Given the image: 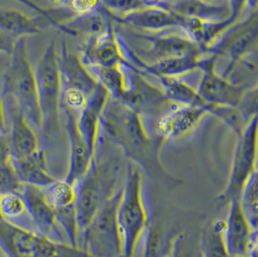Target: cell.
I'll list each match as a JSON object with an SVG mask.
<instances>
[{
    "instance_id": "cell-30",
    "label": "cell",
    "mask_w": 258,
    "mask_h": 257,
    "mask_svg": "<svg viewBox=\"0 0 258 257\" xmlns=\"http://www.w3.org/2000/svg\"><path fill=\"white\" fill-rule=\"evenodd\" d=\"M45 190L53 209L76 203V185H72L65 180H56L49 187H46Z\"/></svg>"
},
{
    "instance_id": "cell-23",
    "label": "cell",
    "mask_w": 258,
    "mask_h": 257,
    "mask_svg": "<svg viewBox=\"0 0 258 257\" xmlns=\"http://www.w3.org/2000/svg\"><path fill=\"white\" fill-rule=\"evenodd\" d=\"M168 8L183 18H195L206 22H222L229 18L228 3H214L208 0H179Z\"/></svg>"
},
{
    "instance_id": "cell-22",
    "label": "cell",
    "mask_w": 258,
    "mask_h": 257,
    "mask_svg": "<svg viewBox=\"0 0 258 257\" xmlns=\"http://www.w3.org/2000/svg\"><path fill=\"white\" fill-rule=\"evenodd\" d=\"M11 162L24 185L46 188L56 181L49 172L47 154L42 149L25 158L11 159Z\"/></svg>"
},
{
    "instance_id": "cell-16",
    "label": "cell",
    "mask_w": 258,
    "mask_h": 257,
    "mask_svg": "<svg viewBox=\"0 0 258 257\" xmlns=\"http://www.w3.org/2000/svg\"><path fill=\"white\" fill-rule=\"evenodd\" d=\"M136 35L150 44V47L143 51L141 56L139 55V57L146 64H152L165 59L183 56L188 53L201 50L200 47L187 35L159 33Z\"/></svg>"
},
{
    "instance_id": "cell-29",
    "label": "cell",
    "mask_w": 258,
    "mask_h": 257,
    "mask_svg": "<svg viewBox=\"0 0 258 257\" xmlns=\"http://www.w3.org/2000/svg\"><path fill=\"white\" fill-rule=\"evenodd\" d=\"M209 114L219 118L239 137L247 125V122L237 106L230 105H206Z\"/></svg>"
},
{
    "instance_id": "cell-24",
    "label": "cell",
    "mask_w": 258,
    "mask_h": 257,
    "mask_svg": "<svg viewBox=\"0 0 258 257\" xmlns=\"http://www.w3.org/2000/svg\"><path fill=\"white\" fill-rule=\"evenodd\" d=\"M42 24L39 19L15 8L0 7V31L13 38H26L41 31Z\"/></svg>"
},
{
    "instance_id": "cell-45",
    "label": "cell",
    "mask_w": 258,
    "mask_h": 257,
    "mask_svg": "<svg viewBox=\"0 0 258 257\" xmlns=\"http://www.w3.org/2000/svg\"><path fill=\"white\" fill-rule=\"evenodd\" d=\"M200 257H201V256H200Z\"/></svg>"
},
{
    "instance_id": "cell-18",
    "label": "cell",
    "mask_w": 258,
    "mask_h": 257,
    "mask_svg": "<svg viewBox=\"0 0 258 257\" xmlns=\"http://www.w3.org/2000/svg\"><path fill=\"white\" fill-rule=\"evenodd\" d=\"M21 194L25 202L26 213L39 229V233L52 239L51 235L59 232V225L45 188L24 185Z\"/></svg>"
},
{
    "instance_id": "cell-3",
    "label": "cell",
    "mask_w": 258,
    "mask_h": 257,
    "mask_svg": "<svg viewBox=\"0 0 258 257\" xmlns=\"http://www.w3.org/2000/svg\"><path fill=\"white\" fill-rule=\"evenodd\" d=\"M117 220L123 240L124 257H134L145 233L149 219L143 200L142 177L140 169L130 164L118 205Z\"/></svg>"
},
{
    "instance_id": "cell-40",
    "label": "cell",
    "mask_w": 258,
    "mask_h": 257,
    "mask_svg": "<svg viewBox=\"0 0 258 257\" xmlns=\"http://www.w3.org/2000/svg\"><path fill=\"white\" fill-rule=\"evenodd\" d=\"M230 257H249V256H245V255H240V256H230Z\"/></svg>"
},
{
    "instance_id": "cell-20",
    "label": "cell",
    "mask_w": 258,
    "mask_h": 257,
    "mask_svg": "<svg viewBox=\"0 0 258 257\" xmlns=\"http://www.w3.org/2000/svg\"><path fill=\"white\" fill-rule=\"evenodd\" d=\"M59 62L63 88L71 87L80 89L90 96L99 82L82 63L81 57L73 54L66 44L62 45Z\"/></svg>"
},
{
    "instance_id": "cell-41",
    "label": "cell",
    "mask_w": 258,
    "mask_h": 257,
    "mask_svg": "<svg viewBox=\"0 0 258 257\" xmlns=\"http://www.w3.org/2000/svg\"><path fill=\"white\" fill-rule=\"evenodd\" d=\"M0 197H1V194H0ZM0 219H2V218H1V217H0Z\"/></svg>"
},
{
    "instance_id": "cell-31",
    "label": "cell",
    "mask_w": 258,
    "mask_h": 257,
    "mask_svg": "<svg viewBox=\"0 0 258 257\" xmlns=\"http://www.w3.org/2000/svg\"><path fill=\"white\" fill-rule=\"evenodd\" d=\"M102 7L109 13H118L120 16L136 12L151 6H166L161 0H101Z\"/></svg>"
},
{
    "instance_id": "cell-12",
    "label": "cell",
    "mask_w": 258,
    "mask_h": 257,
    "mask_svg": "<svg viewBox=\"0 0 258 257\" xmlns=\"http://www.w3.org/2000/svg\"><path fill=\"white\" fill-rule=\"evenodd\" d=\"M206 105H175L157 120L156 136L164 142L176 141L188 136L209 114Z\"/></svg>"
},
{
    "instance_id": "cell-42",
    "label": "cell",
    "mask_w": 258,
    "mask_h": 257,
    "mask_svg": "<svg viewBox=\"0 0 258 257\" xmlns=\"http://www.w3.org/2000/svg\"><path fill=\"white\" fill-rule=\"evenodd\" d=\"M187 257H192V256H191V255H188V256H187Z\"/></svg>"
},
{
    "instance_id": "cell-36",
    "label": "cell",
    "mask_w": 258,
    "mask_h": 257,
    "mask_svg": "<svg viewBox=\"0 0 258 257\" xmlns=\"http://www.w3.org/2000/svg\"><path fill=\"white\" fill-rule=\"evenodd\" d=\"M12 159V149L10 139L5 135H0V165L10 162Z\"/></svg>"
},
{
    "instance_id": "cell-44",
    "label": "cell",
    "mask_w": 258,
    "mask_h": 257,
    "mask_svg": "<svg viewBox=\"0 0 258 257\" xmlns=\"http://www.w3.org/2000/svg\"><path fill=\"white\" fill-rule=\"evenodd\" d=\"M134 257H137V256H136V255H135V256H134ZM140 257H142V256H140Z\"/></svg>"
},
{
    "instance_id": "cell-14",
    "label": "cell",
    "mask_w": 258,
    "mask_h": 257,
    "mask_svg": "<svg viewBox=\"0 0 258 257\" xmlns=\"http://www.w3.org/2000/svg\"><path fill=\"white\" fill-rule=\"evenodd\" d=\"M111 97L106 87L98 83L94 91L88 97L87 103L79 113L78 127L90 152L96 157L101 134V124L106 106Z\"/></svg>"
},
{
    "instance_id": "cell-33",
    "label": "cell",
    "mask_w": 258,
    "mask_h": 257,
    "mask_svg": "<svg viewBox=\"0 0 258 257\" xmlns=\"http://www.w3.org/2000/svg\"><path fill=\"white\" fill-rule=\"evenodd\" d=\"M24 184L18 175L12 162L0 165V194L21 192Z\"/></svg>"
},
{
    "instance_id": "cell-32",
    "label": "cell",
    "mask_w": 258,
    "mask_h": 257,
    "mask_svg": "<svg viewBox=\"0 0 258 257\" xmlns=\"http://www.w3.org/2000/svg\"><path fill=\"white\" fill-rule=\"evenodd\" d=\"M25 213V202L21 192H8L1 195L0 217L2 219L10 221L22 217Z\"/></svg>"
},
{
    "instance_id": "cell-39",
    "label": "cell",
    "mask_w": 258,
    "mask_h": 257,
    "mask_svg": "<svg viewBox=\"0 0 258 257\" xmlns=\"http://www.w3.org/2000/svg\"><path fill=\"white\" fill-rule=\"evenodd\" d=\"M161 1H162L164 4H166V5H167V3H166V1H167V0H161Z\"/></svg>"
},
{
    "instance_id": "cell-9",
    "label": "cell",
    "mask_w": 258,
    "mask_h": 257,
    "mask_svg": "<svg viewBox=\"0 0 258 257\" xmlns=\"http://www.w3.org/2000/svg\"><path fill=\"white\" fill-rule=\"evenodd\" d=\"M218 57L205 51L200 59L199 70L202 71L198 93L206 105L237 106L246 90L224 77L217 69Z\"/></svg>"
},
{
    "instance_id": "cell-10",
    "label": "cell",
    "mask_w": 258,
    "mask_h": 257,
    "mask_svg": "<svg viewBox=\"0 0 258 257\" xmlns=\"http://www.w3.org/2000/svg\"><path fill=\"white\" fill-rule=\"evenodd\" d=\"M257 38V13L254 12L244 22L237 23L226 30L206 51L217 57L228 58L229 63L223 73L239 60L256 51Z\"/></svg>"
},
{
    "instance_id": "cell-34",
    "label": "cell",
    "mask_w": 258,
    "mask_h": 257,
    "mask_svg": "<svg viewBox=\"0 0 258 257\" xmlns=\"http://www.w3.org/2000/svg\"><path fill=\"white\" fill-rule=\"evenodd\" d=\"M237 107L247 123L257 116V86L246 90Z\"/></svg>"
},
{
    "instance_id": "cell-21",
    "label": "cell",
    "mask_w": 258,
    "mask_h": 257,
    "mask_svg": "<svg viewBox=\"0 0 258 257\" xmlns=\"http://www.w3.org/2000/svg\"><path fill=\"white\" fill-rule=\"evenodd\" d=\"M9 103L12 116V131L9 138L12 159H22L31 156L41 149L34 127L17 105L11 101H9Z\"/></svg>"
},
{
    "instance_id": "cell-5",
    "label": "cell",
    "mask_w": 258,
    "mask_h": 257,
    "mask_svg": "<svg viewBox=\"0 0 258 257\" xmlns=\"http://www.w3.org/2000/svg\"><path fill=\"white\" fill-rule=\"evenodd\" d=\"M122 188L107 199L92 222L82 232L83 249L92 257H124L117 220Z\"/></svg>"
},
{
    "instance_id": "cell-19",
    "label": "cell",
    "mask_w": 258,
    "mask_h": 257,
    "mask_svg": "<svg viewBox=\"0 0 258 257\" xmlns=\"http://www.w3.org/2000/svg\"><path fill=\"white\" fill-rule=\"evenodd\" d=\"M39 233L0 219V249L5 257H34Z\"/></svg>"
},
{
    "instance_id": "cell-28",
    "label": "cell",
    "mask_w": 258,
    "mask_h": 257,
    "mask_svg": "<svg viewBox=\"0 0 258 257\" xmlns=\"http://www.w3.org/2000/svg\"><path fill=\"white\" fill-rule=\"evenodd\" d=\"M257 178L256 172L247 180L238 199L246 219L256 229L258 222Z\"/></svg>"
},
{
    "instance_id": "cell-4",
    "label": "cell",
    "mask_w": 258,
    "mask_h": 257,
    "mask_svg": "<svg viewBox=\"0 0 258 257\" xmlns=\"http://www.w3.org/2000/svg\"><path fill=\"white\" fill-rule=\"evenodd\" d=\"M116 173L114 166L102 163L95 157L88 171L76 184V207L81 235L106 200L117 191L114 190Z\"/></svg>"
},
{
    "instance_id": "cell-6",
    "label": "cell",
    "mask_w": 258,
    "mask_h": 257,
    "mask_svg": "<svg viewBox=\"0 0 258 257\" xmlns=\"http://www.w3.org/2000/svg\"><path fill=\"white\" fill-rule=\"evenodd\" d=\"M42 114V128L49 134L58 125L62 108L63 82L55 42H51L35 69Z\"/></svg>"
},
{
    "instance_id": "cell-7",
    "label": "cell",
    "mask_w": 258,
    "mask_h": 257,
    "mask_svg": "<svg viewBox=\"0 0 258 257\" xmlns=\"http://www.w3.org/2000/svg\"><path fill=\"white\" fill-rule=\"evenodd\" d=\"M257 116L252 118L237 137L227 184L218 197L220 206L238 199L247 180L257 172Z\"/></svg>"
},
{
    "instance_id": "cell-2",
    "label": "cell",
    "mask_w": 258,
    "mask_h": 257,
    "mask_svg": "<svg viewBox=\"0 0 258 257\" xmlns=\"http://www.w3.org/2000/svg\"><path fill=\"white\" fill-rule=\"evenodd\" d=\"M11 55L3 94L18 106L33 127L42 128L35 69L30 60L26 38L16 40Z\"/></svg>"
},
{
    "instance_id": "cell-11",
    "label": "cell",
    "mask_w": 258,
    "mask_h": 257,
    "mask_svg": "<svg viewBox=\"0 0 258 257\" xmlns=\"http://www.w3.org/2000/svg\"><path fill=\"white\" fill-rule=\"evenodd\" d=\"M223 236L230 256L257 257V229L246 219L238 199L228 203Z\"/></svg>"
},
{
    "instance_id": "cell-25",
    "label": "cell",
    "mask_w": 258,
    "mask_h": 257,
    "mask_svg": "<svg viewBox=\"0 0 258 257\" xmlns=\"http://www.w3.org/2000/svg\"><path fill=\"white\" fill-rule=\"evenodd\" d=\"M156 80L160 82L165 97L173 104L180 105H198L205 106L198 93L197 88L180 78L172 77H157Z\"/></svg>"
},
{
    "instance_id": "cell-26",
    "label": "cell",
    "mask_w": 258,
    "mask_h": 257,
    "mask_svg": "<svg viewBox=\"0 0 258 257\" xmlns=\"http://www.w3.org/2000/svg\"><path fill=\"white\" fill-rule=\"evenodd\" d=\"M224 226V220H219L210 222L203 228L200 239V256L230 257L223 236Z\"/></svg>"
},
{
    "instance_id": "cell-13",
    "label": "cell",
    "mask_w": 258,
    "mask_h": 257,
    "mask_svg": "<svg viewBox=\"0 0 258 257\" xmlns=\"http://www.w3.org/2000/svg\"><path fill=\"white\" fill-rule=\"evenodd\" d=\"M122 37L118 35L113 24L107 31L97 38H89L80 56L87 67L110 68L125 62L122 46Z\"/></svg>"
},
{
    "instance_id": "cell-37",
    "label": "cell",
    "mask_w": 258,
    "mask_h": 257,
    "mask_svg": "<svg viewBox=\"0 0 258 257\" xmlns=\"http://www.w3.org/2000/svg\"><path fill=\"white\" fill-rule=\"evenodd\" d=\"M16 39L0 31V54H12Z\"/></svg>"
},
{
    "instance_id": "cell-8",
    "label": "cell",
    "mask_w": 258,
    "mask_h": 257,
    "mask_svg": "<svg viewBox=\"0 0 258 257\" xmlns=\"http://www.w3.org/2000/svg\"><path fill=\"white\" fill-rule=\"evenodd\" d=\"M118 102L141 114L145 120L147 118L158 120L177 105L165 97L161 86L155 85L135 67L129 87Z\"/></svg>"
},
{
    "instance_id": "cell-38",
    "label": "cell",
    "mask_w": 258,
    "mask_h": 257,
    "mask_svg": "<svg viewBox=\"0 0 258 257\" xmlns=\"http://www.w3.org/2000/svg\"><path fill=\"white\" fill-rule=\"evenodd\" d=\"M7 132V121H6V112L5 105L2 94L0 93V135H5Z\"/></svg>"
},
{
    "instance_id": "cell-27",
    "label": "cell",
    "mask_w": 258,
    "mask_h": 257,
    "mask_svg": "<svg viewBox=\"0 0 258 257\" xmlns=\"http://www.w3.org/2000/svg\"><path fill=\"white\" fill-rule=\"evenodd\" d=\"M34 257H92L83 248L39 233Z\"/></svg>"
},
{
    "instance_id": "cell-1",
    "label": "cell",
    "mask_w": 258,
    "mask_h": 257,
    "mask_svg": "<svg viewBox=\"0 0 258 257\" xmlns=\"http://www.w3.org/2000/svg\"><path fill=\"white\" fill-rule=\"evenodd\" d=\"M118 145L125 155L146 171L163 169L159 152L164 141L153 136L141 114L113 100L108 103L101 124V132Z\"/></svg>"
},
{
    "instance_id": "cell-15",
    "label": "cell",
    "mask_w": 258,
    "mask_h": 257,
    "mask_svg": "<svg viewBox=\"0 0 258 257\" xmlns=\"http://www.w3.org/2000/svg\"><path fill=\"white\" fill-rule=\"evenodd\" d=\"M108 14L115 23L127 24L141 31L158 33L174 27L183 29L185 21L183 17L171 11L166 6H151L122 16L109 12Z\"/></svg>"
},
{
    "instance_id": "cell-35",
    "label": "cell",
    "mask_w": 258,
    "mask_h": 257,
    "mask_svg": "<svg viewBox=\"0 0 258 257\" xmlns=\"http://www.w3.org/2000/svg\"><path fill=\"white\" fill-rule=\"evenodd\" d=\"M65 3L77 16L96 12L102 8L101 0H66Z\"/></svg>"
},
{
    "instance_id": "cell-17",
    "label": "cell",
    "mask_w": 258,
    "mask_h": 257,
    "mask_svg": "<svg viewBox=\"0 0 258 257\" xmlns=\"http://www.w3.org/2000/svg\"><path fill=\"white\" fill-rule=\"evenodd\" d=\"M66 115V130L69 139V166L65 181L76 185L88 171L95 156L90 152L78 127V114L63 108Z\"/></svg>"
},
{
    "instance_id": "cell-43",
    "label": "cell",
    "mask_w": 258,
    "mask_h": 257,
    "mask_svg": "<svg viewBox=\"0 0 258 257\" xmlns=\"http://www.w3.org/2000/svg\"><path fill=\"white\" fill-rule=\"evenodd\" d=\"M0 257H2V256H1V255H0ZM3 257H5V256H4V254H3Z\"/></svg>"
}]
</instances>
